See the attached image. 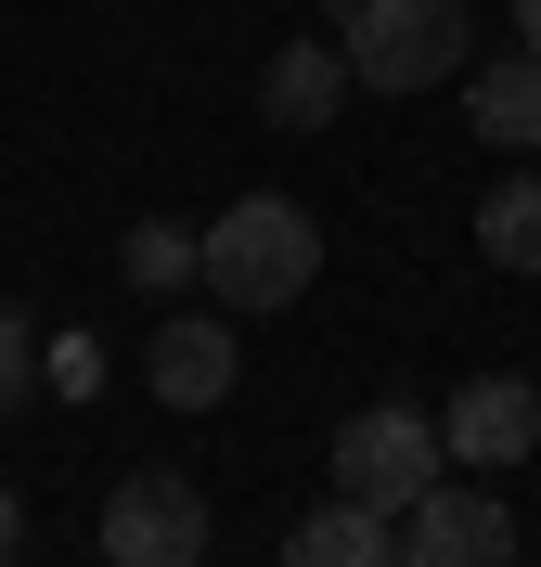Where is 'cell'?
<instances>
[{"mask_svg": "<svg viewBox=\"0 0 541 567\" xmlns=\"http://www.w3.org/2000/svg\"><path fill=\"white\" fill-rule=\"evenodd\" d=\"M477 142H503V155L541 142V52H529V39H516L503 65H477Z\"/></svg>", "mask_w": 541, "mask_h": 567, "instance_id": "cell-10", "label": "cell"}, {"mask_svg": "<svg viewBox=\"0 0 541 567\" xmlns=\"http://www.w3.org/2000/svg\"><path fill=\"white\" fill-rule=\"evenodd\" d=\"M477 246L503 258V271H529V284H541V168H516L503 194L477 207Z\"/></svg>", "mask_w": 541, "mask_h": 567, "instance_id": "cell-12", "label": "cell"}, {"mask_svg": "<svg viewBox=\"0 0 541 567\" xmlns=\"http://www.w3.org/2000/svg\"><path fill=\"white\" fill-rule=\"evenodd\" d=\"M104 567H207V491L143 464L104 491Z\"/></svg>", "mask_w": 541, "mask_h": 567, "instance_id": "cell-4", "label": "cell"}, {"mask_svg": "<svg viewBox=\"0 0 541 567\" xmlns=\"http://www.w3.org/2000/svg\"><path fill=\"white\" fill-rule=\"evenodd\" d=\"M116 271L143 284V297H180V284H207V233H180V219H143V233L116 246Z\"/></svg>", "mask_w": 541, "mask_h": 567, "instance_id": "cell-11", "label": "cell"}, {"mask_svg": "<svg viewBox=\"0 0 541 567\" xmlns=\"http://www.w3.org/2000/svg\"><path fill=\"white\" fill-rule=\"evenodd\" d=\"M516 516L490 491H451V477H438L426 503H413V516H399V567H516Z\"/></svg>", "mask_w": 541, "mask_h": 567, "instance_id": "cell-7", "label": "cell"}, {"mask_svg": "<svg viewBox=\"0 0 541 567\" xmlns=\"http://www.w3.org/2000/svg\"><path fill=\"white\" fill-rule=\"evenodd\" d=\"M27 555V491H13V477H0V567Z\"/></svg>", "mask_w": 541, "mask_h": 567, "instance_id": "cell-14", "label": "cell"}, {"mask_svg": "<svg viewBox=\"0 0 541 567\" xmlns=\"http://www.w3.org/2000/svg\"><path fill=\"white\" fill-rule=\"evenodd\" d=\"M438 477H451V452H438V413H399V400H374V413L335 425V491L374 503V516H413Z\"/></svg>", "mask_w": 541, "mask_h": 567, "instance_id": "cell-3", "label": "cell"}, {"mask_svg": "<svg viewBox=\"0 0 541 567\" xmlns=\"http://www.w3.org/2000/svg\"><path fill=\"white\" fill-rule=\"evenodd\" d=\"M335 27H348L335 52L361 91H438L477 52V0H335Z\"/></svg>", "mask_w": 541, "mask_h": 567, "instance_id": "cell-2", "label": "cell"}, {"mask_svg": "<svg viewBox=\"0 0 541 567\" xmlns=\"http://www.w3.org/2000/svg\"><path fill=\"white\" fill-rule=\"evenodd\" d=\"M27 400H39V322L0 310V413H27Z\"/></svg>", "mask_w": 541, "mask_h": 567, "instance_id": "cell-13", "label": "cell"}, {"mask_svg": "<svg viewBox=\"0 0 541 567\" xmlns=\"http://www.w3.org/2000/svg\"><path fill=\"white\" fill-rule=\"evenodd\" d=\"M310 284H323V219L296 207V194H246V207L207 219V297L232 322L246 310H296Z\"/></svg>", "mask_w": 541, "mask_h": 567, "instance_id": "cell-1", "label": "cell"}, {"mask_svg": "<svg viewBox=\"0 0 541 567\" xmlns=\"http://www.w3.org/2000/svg\"><path fill=\"white\" fill-rule=\"evenodd\" d=\"M438 452L477 464V477L529 464V452H541V388H529V374H465V388H451V413H438Z\"/></svg>", "mask_w": 541, "mask_h": 567, "instance_id": "cell-5", "label": "cell"}, {"mask_svg": "<svg viewBox=\"0 0 541 567\" xmlns=\"http://www.w3.org/2000/svg\"><path fill=\"white\" fill-rule=\"evenodd\" d=\"M284 567H399V516H374V503L335 491L323 516H296V529H284Z\"/></svg>", "mask_w": 541, "mask_h": 567, "instance_id": "cell-9", "label": "cell"}, {"mask_svg": "<svg viewBox=\"0 0 541 567\" xmlns=\"http://www.w3.org/2000/svg\"><path fill=\"white\" fill-rule=\"evenodd\" d=\"M361 78H348V52L335 39H284L271 65H258V116L271 130H335V104H348Z\"/></svg>", "mask_w": 541, "mask_h": 567, "instance_id": "cell-8", "label": "cell"}, {"mask_svg": "<svg viewBox=\"0 0 541 567\" xmlns=\"http://www.w3.org/2000/svg\"><path fill=\"white\" fill-rule=\"evenodd\" d=\"M232 374H246L232 310H168V336L143 349V388L168 400V413H219V400H232Z\"/></svg>", "mask_w": 541, "mask_h": 567, "instance_id": "cell-6", "label": "cell"}, {"mask_svg": "<svg viewBox=\"0 0 541 567\" xmlns=\"http://www.w3.org/2000/svg\"><path fill=\"white\" fill-rule=\"evenodd\" d=\"M516 39H529V52H541V0H516Z\"/></svg>", "mask_w": 541, "mask_h": 567, "instance_id": "cell-15", "label": "cell"}]
</instances>
